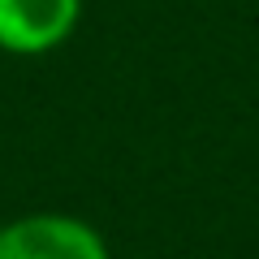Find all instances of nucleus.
Segmentation results:
<instances>
[{
	"label": "nucleus",
	"mask_w": 259,
	"mask_h": 259,
	"mask_svg": "<svg viewBox=\"0 0 259 259\" xmlns=\"http://www.w3.org/2000/svg\"><path fill=\"white\" fill-rule=\"evenodd\" d=\"M82 0H0V48L13 56H44L78 30Z\"/></svg>",
	"instance_id": "obj_2"
},
{
	"label": "nucleus",
	"mask_w": 259,
	"mask_h": 259,
	"mask_svg": "<svg viewBox=\"0 0 259 259\" xmlns=\"http://www.w3.org/2000/svg\"><path fill=\"white\" fill-rule=\"evenodd\" d=\"M0 259H112L95 225L65 212H30L0 225Z\"/></svg>",
	"instance_id": "obj_1"
}]
</instances>
